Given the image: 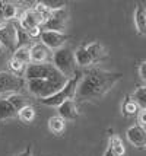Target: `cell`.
<instances>
[{
	"instance_id": "cell-1",
	"label": "cell",
	"mask_w": 146,
	"mask_h": 156,
	"mask_svg": "<svg viewBox=\"0 0 146 156\" xmlns=\"http://www.w3.org/2000/svg\"><path fill=\"white\" fill-rule=\"evenodd\" d=\"M121 73L108 72L98 67H92L86 70L76 89V98L80 101H92L99 99L111 90L117 82L121 80Z\"/></svg>"
},
{
	"instance_id": "cell-2",
	"label": "cell",
	"mask_w": 146,
	"mask_h": 156,
	"mask_svg": "<svg viewBox=\"0 0 146 156\" xmlns=\"http://www.w3.org/2000/svg\"><path fill=\"white\" fill-rule=\"evenodd\" d=\"M67 82L69 79L64 76L59 79H35V80H27V88L35 98L41 101L60 92Z\"/></svg>"
},
{
	"instance_id": "cell-3",
	"label": "cell",
	"mask_w": 146,
	"mask_h": 156,
	"mask_svg": "<svg viewBox=\"0 0 146 156\" xmlns=\"http://www.w3.org/2000/svg\"><path fill=\"white\" fill-rule=\"evenodd\" d=\"M53 66L66 76L67 79H72L73 76H76V60H75V53L67 47L59 48L56 51H53Z\"/></svg>"
},
{
	"instance_id": "cell-4",
	"label": "cell",
	"mask_w": 146,
	"mask_h": 156,
	"mask_svg": "<svg viewBox=\"0 0 146 156\" xmlns=\"http://www.w3.org/2000/svg\"><path fill=\"white\" fill-rule=\"evenodd\" d=\"M80 77L82 76L76 73V76H73L72 79H69V82L66 83V86L57 92L56 95L50 96V98H45V99H41V104L45 105V107H54V108H59L62 105L63 102L69 101V99H73L76 96V89H77V85L80 82Z\"/></svg>"
},
{
	"instance_id": "cell-5",
	"label": "cell",
	"mask_w": 146,
	"mask_h": 156,
	"mask_svg": "<svg viewBox=\"0 0 146 156\" xmlns=\"http://www.w3.org/2000/svg\"><path fill=\"white\" fill-rule=\"evenodd\" d=\"M63 75L57 70L53 63H31L27 66L23 79L25 80H35V79H59ZM66 77V76H64Z\"/></svg>"
},
{
	"instance_id": "cell-6",
	"label": "cell",
	"mask_w": 146,
	"mask_h": 156,
	"mask_svg": "<svg viewBox=\"0 0 146 156\" xmlns=\"http://www.w3.org/2000/svg\"><path fill=\"white\" fill-rule=\"evenodd\" d=\"M27 85V80L16 76L10 72H0V96H7L10 94H18L23 86Z\"/></svg>"
},
{
	"instance_id": "cell-7",
	"label": "cell",
	"mask_w": 146,
	"mask_h": 156,
	"mask_svg": "<svg viewBox=\"0 0 146 156\" xmlns=\"http://www.w3.org/2000/svg\"><path fill=\"white\" fill-rule=\"evenodd\" d=\"M0 44L7 48L10 53H13L18 48V29H16L15 20L6 22L5 27L0 28Z\"/></svg>"
},
{
	"instance_id": "cell-8",
	"label": "cell",
	"mask_w": 146,
	"mask_h": 156,
	"mask_svg": "<svg viewBox=\"0 0 146 156\" xmlns=\"http://www.w3.org/2000/svg\"><path fill=\"white\" fill-rule=\"evenodd\" d=\"M67 20H69V13L66 10V7L59 9L51 12L50 18L47 19V22L42 25L47 31H57V32H64V29L67 27Z\"/></svg>"
},
{
	"instance_id": "cell-9",
	"label": "cell",
	"mask_w": 146,
	"mask_h": 156,
	"mask_svg": "<svg viewBox=\"0 0 146 156\" xmlns=\"http://www.w3.org/2000/svg\"><path fill=\"white\" fill-rule=\"evenodd\" d=\"M40 40H41L42 44H44L45 47H48L51 51H56L59 48L64 47V44L69 40V35L64 34V32H57V31H47V29H44L41 37H40Z\"/></svg>"
},
{
	"instance_id": "cell-10",
	"label": "cell",
	"mask_w": 146,
	"mask_h": 156,
	"mask_svg": "<svg viewBox=\"0 0 146 156\" xmlns=\"http://www.w3.org/2000/svg\"><path fill=\"white\" fill-rule=\"evenodd\" d=\"M18 22L21 23V27L29 32L31 29H34V28H41L44 25V20L40 15L35 12L34 9L31 7V9H27V10H23L21 15V18L18 19Z\"/></svg>"
},
{
	"instance_id": "cell-11",
	"label": "cell",
	"mask_w": 146,
	"mask_h": 156,
	"mask_svg": "<svg viewBox=\"0 0 146 156\" xmlns=\"http://www.w3.org/2000/svg\"><path fill=\"white\" fill-rule=\"evenodd\" d=\"M53 51L45 47L41 41L31 45V63H51Z\"/></svg>"
},
{
	"instance_id": "cell-12",
	"label": "cell",
	"mask_w": 146,
	"mask_h": 156,
	"mask_svg": "<svg viewBox=\"0 0 146 156\" xmlns=\"http://www.w3.org/2000/svg\"><path fill=\"white\" fill-rule=\"evenodd\" d=\"M126 136L134 147H146V129L143 126L134 124L129 127L126 131Z\"/></svg>"
},
{
	"instance_id": "cell-13",
	"label": "cell",
	"mask_w": 146,
	"mask_h": 156,
	"mask_svg": "<svg viewBox=\"0 0 146 156\" xmlns=\"http://www.w3.org/2000/svg\"><path fill=\"white\" fill-rule=\"evenodd\" d=\"M57 111H59V117H62L64 121H75L80 115L76 102L73 101V99L63 102L62 105L57 108Z\"/></svg>"
},
{
	"instance_id": "cell-14",
	"label": "cell",
	"mask_w": 146,
	"mask_h": 156,
	"mask_svg": "<svg viewBox=\"0 0 146 156\" xmlns=\"http://www.w3.org/2000/svg\"><path fill=\"white\" fill-rule=\"evenodd\" d=\"M134 25L137 32L146 37V7L143 5H137L134 9Z\"/></svg>"
},
{
	"instance_id": "cell-15",
	"label": "cell",
	"mask_w": 146,
	"mask_h": 156,
	"mask_svg": "<svg viewBox=\"0 0 146 156\" xmlns=\"http://www.w3.org/2000/svg\"><path fill=\"white\" fill-rule=\"evenodd\" d=\"M85 48H86V51L91 54L94 63L101 61L102 58L107 57V50H105L104 45H102L101 42H98V41H94V42H91V44H86Z\"/></svg>"
},
{
	"instance_id": "cell-16",
	"label": "cell",
	"mask_w": 146,
	"mask_h": 156,
	"mask_svg": "<svg viewBox=\"0 0 146 156\" xmlns=\"http://www.w3.org/2000/svg\"><path fill=\"white\" fill-rule=\"evenodd\" d=\"M19 115V112L15 109V107L7 101L6 98H2L0 99V122L9 120V118H15V117Z\"/></svg>"
},
{
	"instance_id": "cell-17",
	"label": "cell",
	"mask_w": 146,
	"mask_h": 156,
	"mask_svg": "<svg viewBox=\"0 0 146 156\" xmlns=\"http://www.w3.org/2000/svg\"><path fill=\"white\" fill-rule=\"evenodd\" d=\"M75 60H76V64L80 67H89L94 64V60H92L89 53L86 51L85 45H80L79 48L75 50Z\"/></svg>"
},
{
	"instance_id": "cell-18",
	"label": "cell",
	"mask_w": 146,
	"mask_h": 156,
	"mask_svg": "<svg viewBox=\"0 0 146 156\" xmlns=\"http://www.w3.org/2000/svg\"><path fill=\"white\" fill-rule=\"evenodd\" d=\"M21 12H19V7L16 6L15 3H10V2H5V6H3V16H5V20L6 22H13V20H18L21 18Z\"/></svg>"
},
{
	"instance_id": "cell-19",
	"label": "cell",
	"mask_w": 146,
	"mask_h": 156,
	"mask_svg": "<svg viewBox=\"0 0 146 156\" xmlns=\"http://www.w3.org/2000/svg\"><path fill=\"white\" fill-rule=\"evenodd\" d=\"M12 58L22 63L23 66L31 64V47H19L12 53Z\"/></svg>"
},
{
	"instance_id": "cell-20",
	"label": "cell",
	"mask_w": 146,
	"mask_h": 156,
	"mask_svg": "<svg viewBox=\"0 0 146 156\" xmlns=\"http://www.w3.org/2000/svg\"><path fill=\"white\" fill-rule=\"evenodd\" d=\"M5 98H6L7 101L13 105L15 109H16L18 112H19L21 109H23L25 107L31 105L29 101H28V98H27V96H23V95H21V94H10V95L5 96Z\"/></svg>"
},
{
	"instance_id": "cell-21",
	"label": "cell",
	"mask_w": 146,
	"mask_h": 156,
	"mask_svg": "<svg viewBox=\"0 0 146 156\" xmlns=\"http://www.w3.org/2000/svg\"><path fill=\"white\" fill-rule=\"evenodd\" d=\"M139 107H137V104L132 99V96H127L123 104H121V114L124 117H133L136 115V114H139Z\"/></svg>"
},
{
	"instance_id": "cell-22",
	"label": "cell",
	"mask_w": 146,
	"mask_h": 156,
	"mask_svg": "<svg viewBox=\"0 0 146 156\" xmlns=\"http://www.w3.org/2000/svg\"><path fill=\"white\" fill-rule=\"evenodd\" d=\"M66 129V121L63 120L62 117L53 115L48 120V130L53 134H62Z\"/></svg>"
},
{
	"instance_id": "cell-23",
	"label": "cell",
	"mask_w": 146,
	"mask_h": 156,
	"mask_svg": "<svg viewBox=\"0 0 146 156\" xmlns=\"http://www.w3.org/2000/svg\"><path fill=\"white\" fill-rule=\"evenodd\" d=\"M108 146L111 147V150L114 152L116 156H124L126 155V147H124V144H123V140H121L118 136H116V134H111Z\"/></svg>"
},
{
	"instance_id": "cell-24",
	"label": "cell",
	"mask_w": 146,
	"mask_h": 156,
	"mask_svg": "<svg viewBox=\"0 0 146 156\" xmlns=\"http://www.w3.org/2000/svg\"><path fill=\"white\" fill-rule=\"evenodd\" d=\"M132 99L137 104V107H139L142 111H146V85L137 88L133 92Z\"/></svg>"
},
{
	"instance_id": "cell-25",
	"label": "cell",
	"mask_w": 146,
	"mask_h": 156,
	"mask_svg": "<svg viewBox=\"0 0 146 156\" xmlns=\"http://www.w3.org/2000/svg\"><path fill=\"white\" fill-rule=\"evenodd\" d=\"M9 50L0 44V72H6V67H9V61L12 55H9Z\"/></svg>"
},
{
	"instance_id": "cell-26",
	"label": "cell",
	"mask_w": 146,
	"mask_h": 156,
	"mask_svg": "<svg viewBox=\"0 0 146 156\" xmlns=\"http://www.w3.org/2000/svg\"><path fill=\"white\" fill-rule=\"evenodd\" d=\"M19 118H21L23 122H32L35 118V109L32 105H28V107H25L23 109L19 111Z\"/></svg>"
},
{
	"instance_id": "cell-27",
	"label": "cell",
	"mask_w": 146,
	"mask_h": 156,
	"mask_svg": "<svg viewBox=\"0 0 146 156\" xmlns=\"http://www.w3.org/2000/svg\"><path fill=\"white\" fill-rule=\"evenodd\" d=\"M9 69H10V73H13V75H16V76H22V75H25L27 66H23L22 63L10 58V61H9Z\"/></svg>"
},
{
	"instance_id": "cell-28",
	"label": "cell",
	"mask_w": 146,
	"mask_h": 156,
	"mask_svg": "<svg viewBox=\"0 0 146 156\" xmlns=\"http://www.w3.org/2000/svg\"><path fill=\"white\" fill-rule=\"evenodd\" d=\"M139 76H140V79L146 83V61L140 63V66H139Z\"/></svg>"
},
{
	"instance_id": "cell-29",
	"label": "cell",
	"mask_w": 146,
	"mask_h": 156,
	"mask_svg": "<svg viewBox=\"0 0 146 156\" xmlns=\"http://www.w3.org/2000/svg\"><path fill=\"white\" fill-rule=\"evenodd\" d=\"M15 156H34V153H32V144H28L23 152H21V153H18Z\"/></svg>"
},
{
	"instance_id": "cell-30",
	"label": "cell",
	"mask_w": 146,
	"mask_h": 156,
	"mask_svg": "<svg viewBox=\"0 0 146 156\" xmlns=\"http://www.w3.org/2000/svg\"><path fill=\"white\" fill-rule=\"evenodd\" d=\"M3 6H5V2L0 0V28L6 25V20H5V16H3Z\"/></svg>"
},
{
	"instance_id": "cell-31",
	"label": "cell",
	"mask_w": 146,
	"mask_h": 156,
	"mask_svg": "<svg viewBox=\"0 0 146 156\" xmlns=\"http://www.w3.org/2000/svg\"><path fill=\"white\" fill-rule=\"evenodd\" d=\"M139 122H140V126H143L146 129V111H142L139 114Z\"/></svg>"
},
{
	"instance_id": "cell-32",
	"label": "cell",
	"mask_w": 146,
	"mask_h": 156,
	"mask_svg": "<svg viewBox=\"0 0 146 156\" xmlns=\"http://www.w3.org/2000/svg\"><path fill=\"white\" fill-rule=\"evenodd\" d=\"M104 156H116V155H114V152H112V150H111V147L108 146V147H107V150H105Z\"/></svg>"
}]
</instances>
